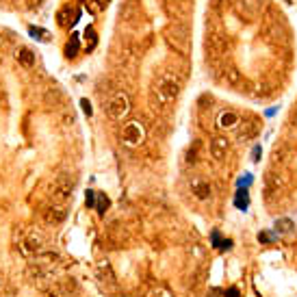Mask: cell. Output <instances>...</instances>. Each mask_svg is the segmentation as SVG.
<instances>
[{
	"label": "cell",
	"mask_w": 297,
	"mask_h": 297,
	"mask_svg": "<svg viewBox=\"0 0 297 297\" xmlns=\"http://www.w3.org/2000/svg\"><path fill=\"white\" fill-rule=\"evenodd\" d=\"M178 94H180V81L176 74L171 72H163L156 81V98L161 100V104H169L174 102Z\"/></svg>",
	"instance_id": "6da1fadb"
},
{
	"label": "cell",
	"mask_w": 297,
	"mask_h": 297,
	"mask_svg": "<svg viewBox=\"0 0 297 297\" xmlns=\"http://www.w3.org/2000/svg\"><path fill=\"white\" fill-rule=\"evenodd\" d=\"M104 111H107V115L111 117V120L122 122L124 117L130 113V100H128V96L124 94V91H115V94L107 100V107H104Z\"/></svg>",
	"instance_id": "7a4b0ae2"
},
{
	"label": "cell",
	"mask_w": 297,
	"mask_h": 297,
	"mask_svg": "<svg viewBox=\"0 0 297 297\" xmlns=\"http://www.w3.org/2000/svg\"><path fill=\"white\" fill-rule=\"evenodd\" d=\"M146 141V126L139 120H133L128 124H124L122 128V143L126 148H139Z\"/></svg>",
	"instance_id": "3957f363"
},
{
	"label": "cell",
	"mask_w": 297,
	"mask_h": 297,
	"mask_svg": "<svg viewBox=\"0 0 297 297\" xmlns=\"http://www.w3.org/2000/svg\"><path fill=\"white\" fill-rule=\"evenodd\" d=\"M72 191H74V180L70 176H57L55 180L50 182V195L57 204H65L72 197Z\"/></svg>",
	"instance_id": "277c9868"
},
{
	"label": "cell",
	"mask_w": 297,
	"mask_h": 297,
	"mask_svg": "<svg viewBox=\"0 0 297 297\" xmlns=\"http://www.w3.org/2000/svg\"><path fill=\"white\" fill-rule=\"evenodd\" d=\"M189 184H191V193H193L195 200H200V202L210 200V195H213V187H210V182L206 180V178L195 176V178H191Z\"/></svg>",
	"instance_id": "5b68a950"
},
{
	"label": "cell",
	"mask_w": 297,
	"mask_h": 297,
	"mask_svg": "<svg viewBox=\"0 0 297 297\" xmlns=\"http://www.w3.org/2000/svg\"><path fill=\"white\" fill-rule=\"evenodd\" d=\"M228 150H230V141L226 139V137H215V139L210 141V146H208L210 156H213V161H217V163H221L223 158H226Z\"/></svg>",
	"instance_id": "8992f818"
},
{
	"label": "cell",
	"mask_w": 297,
	"mask_h": 297,
	"mask_svg": "<svg viewBox=\"0 0 297 297\" xmlns=\"http://www.w3.org/2000/svg\"><path fill=\"white\" fill-rule=\"evenodd\" d=\"M241 124V117L236 111H221L217 115V128L219 130H234Z\"/></svg>",
	"instance_id": "52a82bcc"
},
{
	"label": "cell",
	"mask_w": 297,
	"mask_h": 297,
	"mask_svg": "<svg viewBox=\"0 0 297 297\" xmlns=\"http://www.w3.org/2000/svg\"><path fill=\"white\" fill-rule=\"evenodd\" d=\"M65 217H68V210H65L63 204H55V206L46 208V213H44L46 223H52V226H57V223H63Z\"/></svg>",
	"instance_id": "ba28073f"
},
{
	"label": "cell",
	"mask_w": 297,
	"mask_h": 297,
	"mask_svg": "<svg viewBox=\"0 0 297 297\" xmlns=\"http://www.w3.org/2000/svg\"><path fill=\"white\" fill-rule=\"evenodd\" d=\"M74 18H76V13H74V9H72L70 5L57 11V22H59V26H70V24H74V22H76Z\"/></svg>",
	"instance_id": "9c48e42d"
},
{
	"label": "cell",
	"mask_w": 297,
	"mask_h": 297,
	"mask_svg": "<svg viewBox=\"0 0 297 297\" xmlns=\"http://www.w3.org/2000/svg\"><path fill=\"white\" fill-rule=\"evenodd\" d=\"M35 52L29 50V48H20L18 50V63L24 65V68H35Z\"/></svg>",
	"instance_id": "30bf717a"
},
{
	"label": "cell",
	"mask_w": 297,
	"mask_h": 297,
	"mask_svg": "<svg viewBox=\"0 0 297 297\" xmlns=\"http://www.w3.org/2000/svg\"><path fill=\"white\" fill-rule=\"evenodd\" d=\"M29 271H31V275H33V282H37L39 286H44V282L48 280V273H46L44 269H42V265H31Z\"/></svg>",
	"instance_id": "8fae6325"
},
{
	"label": "cell",
	"mask_w": 297,
	"mask_h": 297,
	"mask_svg": "<svg viewBox=\"0 0 297 297\" xmlns=\"http://www.w3.org/2000/svg\"><path fill=\"white\" fill-rule=\"evenodd\" d=\"M78 50H81V39H78V35H72L68 46H65V55H68L70 59H74L78 55Z\"/></svg>",
	"instance_id": "7c38bea8"
},
{
	"label": "cell",
	"mask_w": 297,
	"mask_h": 297,
	"mask_svg": "<svg viewBox=\"0 0 297 297\" xmlns=\"http://www.w3.org/2000/svg\"><path fill=\"white\" fill-rule=\"evenodd\" d=\"M109 197L104 195V193H98L96 195V210H98V215H104L107 213V208H109Z\"/></svg>",
	"instance_id": "4fadbf2b"
},
{
	"label": "cell",
	"mask_w": 297,
	"mask_h": 297,
	"mask_svg": "<svg viewBox=\"0 0 297 297\" xmlns=\"http://www.w3.org/2000/svg\"><path fill=\"white\" fill-rule=\"evenodd\" d=\"M107 7H109V0H89L87 3V9L91 13H102Z\"/></svg>",
	"instance_id": "5bb4252c"
},
{
	"label": "cell",
	"mask_w": 297,
	"mask_h": 297,
	"mask_svg": "<svg viewBox=\"0 0 297 297\" xmlns=\"http://www.w3.org/2000/svg\"><path fill=\"white\" fill-rule=\"evenodd\" d=\"M187 31L182 29V26H174V29H171V42H178L180 46H184V42H187Z\"/></svg>",
	"instance_id": "9a60e30c"
},
{
	"label": "cell",
	"mask_w": 297,
	"mask_h": 297,
	"mask_svg": "<svg viewBox=\"0 0 297 297\" xmlns=\"http://www.w3.org/2000/svg\"><path fill=\"white\" fill-rule=\"evenodd\" d=\"M85 37L89 39V44H87V52H91V50L96 48V44H98V37H96L94 29H87V31H85Z\"/></svg>",
	"instance_id": "2e32d148"
},
{
	"label": "cell",
	"mask_w": 297,
	"mask_h": 297,
	"mask_svg": "<svg viewBox=\"0 0 297 297\" xmlns=\"http://www.w3.org/2000/svg\"><path fill=\"white\" fill-rule=\"evenodd\" d=\"M150 297H174V293H171L169 288H165V286H158L150 293Z\"/></svg>",
	"instance_id": "e0dca14e"
},
{
	"label": "cell",
	"mask_w": 297,
	"mask_h": 297,
	"mask_svg": "<svg viewBox=\"0 0 297 297\" xmlns=\"http://www.w3.org/2000/svg\"><path fill=\"white\" fill-rule=\"evenodd\" d=\"M96 191H87V193H85V204H87L89 208H96Z\"/></svg>",
	"instance_id": "ac0fdd59"
},
{
	"label": "cell",
	"mask_w": 297,
	"mask_h": 297,
	"mask_svg": "<svg viewBox=\"0 0 297 297\" xmlns=\"http://www.w3.org/2000/svg\"><path fill=\"white\" fill-rule=\"evenodd\" d=\"M61 288H63V291L65 293H72V291H76V282L74 280H65V282H61Z\"/></svg>",
	"instance_id": "d6986e66"
},
{
	"label": "cell",
	"mask_w": 297,
	"mask_h": 297,
	"mask_svg": "<svg viewBox=\"0 0 297 297\" xmlns=\"http://www.w3.org/2000/svg\"><path fill=\"white\" fill-rule=\"evenodd\" d=\"M228 81L232 83V85H236V83H239V74H236L234 70H232V72H228Z\"/></svg>",
	"instance_id": "ffe728a7"
},
{
	"label": "cell",
	"mask_w": 297,
	"mask_h": 297,
	"mask_svg": "<svg viewBox=\"0 0 297 297\" xmlns=\"http://www.w3.org/2000/svg\"><path fill=\"white\" fill-rule=\"evenodd\" d=\"M81 104H83V111H85V113L91 115V107H89V102H87V100H83Z\"/></svg>",
	"instance_id": "44dd1931"
},
{
	"label": "cell",
	"mask_w": 297,
	"mask_h": 297,
	"mask_svg": "<svg viewBox=\"0 0 297 297\" xmlns=\"http://www.w3.org/2000/svg\"><path fill=\"white\" fill-rule=\"evenodd\" d=\"M31 7H39V5H44V0H26Z\"/></svg>",
	"instance_id": "7402d4cb"
},
{
	"label": "cell",
	"mask_w": 297,
	"mask_h": 297,
	"mask_svg": "<svg viewBox=\"0 0 297 297\" xmlns=\"http://www.w3.org/2000/svg\"><path fill=\"white\" fill-rule=\"evenodd\" d=\"M293 126L297 128V111H295V115H293Z\"/></svg>",
	"instance_id": "603a6c76"
},
{
	"label": "cell",
	"mask_w": 297,
	"mask_h": 297,
	"mask_svg": "<svg viewBox=\"0 0 297 297\" xmlns=\"http://www.w3.org/2000/svg\"><path fill=\"white\" fill-rule=\"evenodd\" d=\"M0 284H3V282H0Z\"/></svg>",
	"instance_id": "cb8c5ba5"
}]
</instances>
